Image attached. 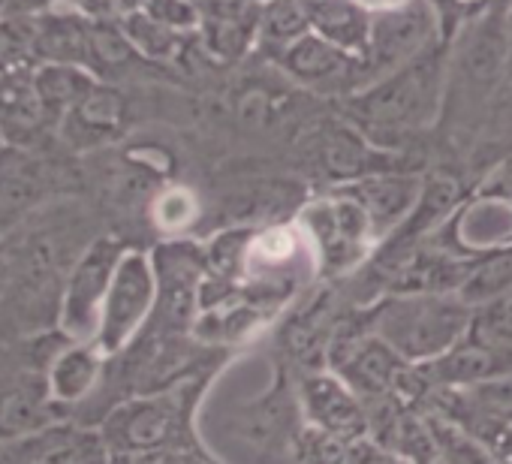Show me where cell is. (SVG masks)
Here are the masks:
<instances>
[{"label": "cell", "mask_w": 512, "mask_h": 464, "mask_svg": "<svg viewBox=\"0 0 512 464\" xmlns=\"http://www.w3.org/2000/svg\"><path fill=\"white\" fill-rule=\"evenodd\" d=\"M341 190L365 208L371 229H374V239H383V236H392L407 220V214L416 208L422 181L404 172H374V175L347 181Z\"/></svg>", "instance_id": "obj_17"}, {"label": "cell", "mask_w": 512, "mask_h": 464, "mask_svg": "<svg viewBox=\"0 0 512 464\" xmlns=\"http://www.w3.org/2000/svg\"><path fill=\"white\" fill-rule=\"evenodd\" d=\"M509 79V19L500 7L485 10L467 25L446 64L440 118L452 127L488 115Z\"/></svg>", "instance_id": "obj_4"}, {"label": "cell", "mask_w": 512, "mask_h": 464, "mask_svg": "<svg viewBox=\"0 0 512 464\" xmlns=\"http://www.w3.org/2000/svg\"><path fill=\"white\" fill-rule=\"evenodd\" d=\"M55 425H46V428L28 431V434H16V437H4L0 440V464H37L55 437Z\"/></svg>", "instance_id": "obj_24"}, {"label": "cell", "mask_w": 512, "mask_h": 464, "mask_svg": "<svg viewBox=\"0 0 512 464\" xmlns=\"http://www.w3.org/2000/svg\"><path fill=\"white\" fill-rule=\"evenodd\" d=\"M299 4L314 37L365 58L374 13L365 10L359 0H299Z\"/></svg>", "instance_id": "obj_18"}, {"label": "cell", "mask_w": 512, "mask_h": 464, "mask_svg": "<svg viewBox=\"0 0 512 464\" xmlns=\"http://www.w3.org/2000/svg\"><path fill=\"white\" fill-rule=\"evenodd\" d=\"M103 232L100 214L85 196H64L0 239V338L61 332L67 275Z\"/></svg>", "instance_id": "obj_1"}, {"label": "cell", "mask_w": 512, "mask_h": 464, "mask_svg": "<svg viewBox=\"0 0 512 464\" xmlns=\"http://www.w3.org/2000/svg\"><path fill=\"white\" fill-rule=\"evenodd\" d=\"M37 464H112V449L100 428L64 419Z\"/></svg>", "instance_id": "obj_20"}, {"label": "cell", "mask_w": 512, "mask_h": 464, "mask_svg": "<svg viewBox=\"0 0 512 464\" xmlns=\"http://www.w3.org/2000/svg\"><path fill=\"white\" fill-rule=\"evenodd\" d=\"M305 34L311 31L299 0H269V7L260 19V46L272 52L275 61Z\"/></svg>", "instance_id": "obj_21"}, {"label": "cell", "mask_w": 512, "mask_h": 464, "mask_svg": "<svg viewBox=\"0 0 512 464\" xmlns=\"http://www.w3.org/2000/svg\"><path fill=\"white\" fill-rule=\"evenodd\" d=\"M440 40V7L434 0H407L392 10H380L371 19V37L365 49L368 85L410 64Z\"/></svg>", "instance_id": "obj_10"}, {"label": "cell", "mask_w": 512, "mask_h": 464, "mask_svg": "<svg viewBox=\"0 0 512 464\" xmlns=\"http://www.w3.org/2000/svg\"><path fill=\"white\" fill-rule=\"evenodd\" d=\"M82 193V157L70 154L61 142L46 148L0 145V239L49 202Z\"/></svg>", "instance_id": "obj_5"}, {"label": "cell", "mask_w": 512, "mask_h": 464, "mask_svg": "<svg viewBox=\"0 0 512 464\" xmlns=\"http://www.w3.org/2000/svg\"><path fill=\"white\" fill-rule=\"evenodd\" d=\"M202 380H181L169 389L127 398L97 425L112 455H142L160 449L193 446V407Z\"/></svg>", "instance_id": "obj_7"}, {"label": "cell", "mask_w": 512, "mask_h": 464, "mask_svg": "<svg viewBox=\"0 0 512 464\" xmlns=\"http://www.w3.org/2000/svg\"><path fill=\"white\" fill-rule=\"evenodd\" d=\"M449 52L443 43L431 46L410 64L377 79L365 91L347 100L353 124L380 145H398L407 136L422 133L443 112Z\"/></svg>", "instance_id": "obj_2"}, {"label": "cell", "mask_w": 512, "mask_h": 464, "mask_svg": "<svg viewBox=\"0 0 512 464\" xmlns=\"http://www.w3.org/2000/svg\"><path fill=\"white\" fill-rule=\"evenodd\" d=\"M130 248L133 245L118 239L115 232H103V236H97L73 263L67 284H64L61 320H58V329L70 341H94L109 287Z\"/></svg>", "instance_id": "obj_8"}, {"label": "cell", "mask_w": 512, "mask_h": 464, "mask_svg": "<svg viewBox=\"0 0 512 464\" xmlns=\"http://www.w3.org/2000/svg\"><path fill=\"white\" fill-rule=\"evenodd\" d=\"M278 64L302 85L329 91V94H359L368 88V67L362 55H350L314 34H305L299 43H293Z\"/></svg>", "instance_id": "obj_13"}, {"label": "cell", "mask_w": 512, "mask_h": 464, "mask_svg": "<svg viewBox=\"0 0 512 464\" xmlns=\"http://www.w3.org/2000/svg\"><path fill=\"white\" fill-rule=\"evenodd\" d=\"M70 338L49 332L37 338H0V440L64 422L49 398V365Z\"/></svg>", "instance_id": "obj_6"}, {"label": "cell", "mask_w": 512, "mask_h": 464, "mask_svg": "<svg viewBox=\"0 0 512 464\" xmlns=\"http://www.w3.org/2000/svg\"><path fill=\"white\" fill-rule=\"evenodd\" d=\"M359 4L371 13H380V10H392L398 4H407V0H359Z\"/></svg>", "instance_id": "obj_26"}, {"label": "cell", "mask_w": 512, "mask_h": 464, "mask_svg": "<svg viewBox=\"0 0 512 464\" xmlns=\"http://www.w3.org/2000/svg\"><path fill=\"white\" fill-rule=\"evenodd\" d=\"M127 115H130L127 97L115 85L97 82V88L64 118L58 130V142L76 157L100 154L103 148L121 139L127 127Z\"/></svg>", "instance_id": "obj_14"}, {"label": "cell", "mask_w": 512, "mask_h": 464, "mask_svg": "<svg viewBox=\"0 0 512 464\" xmlns=\"http://www.w3.org/2000/svg\"><path fill=\"white\" fill-rule=\"evenodd\" d=\"M506 19H509V76H512V4L506 10Z\"/></svg>", "instance_id": "obj_27"}, {"label": "cell", "mask_w": 512, "mask_h": 464, "mask_svg": "<svg viewBox=\"0 0 512 464\" xmlns=\"http://www.w3.org/2000/svg\"><path fill=\"white\" fill-rule=\"evenodd\" d=\"M109 356L94 341H67L49 365V398L61 419H73L100 389Z\"/></svg>", "instance_id": "obj_16"}, {"label": "cell", "mask_w": 512, "mask_h": 464, "mask_svg": "<svg viewBox=\"0 0 512 464\" xmlns=\"http://www.w3.org/2000/svg\"><path fill=\"white\" fill-rule=\"evenodd\" d=\"M97 76L76 64H37L34 85L49 121L61 130L64 118L97 88Z\"/></svg>", "instance_id": "obj_19"}, {"label": "cell", "mask_w": 512, "mask_h": 464, "mask_svg": "<svg viewBox=\"0 0 512 464\" xmlns=\"http://www.w3.org/2000/svg\"><path fill=\"white\" fill-rule=\"evenodd\" d=\"M154 308H157V272L151 254L130 248L109 287L94 344L109 359L124 353L151 323Z\"/></svg>", "instance_id": "obj_9"}, {"label": "cell", "mask_w": 512, "mask_h": 464, "mask_svg": "<svg viewBox=\"0 0 512 464\" xmlns=\"http://www.w3.org/2000/svg\"><path fill=\"white\" fill-rule=\"evenodd\" d=\"M302 407L314 431L341 437V440H362L371 431L365 401L338 377V374H308L302 380Z\"/></svg>", "instance_id": "obj_15"}, {"label": "cell", "mask_w": 512, "mask_h": 464, "mask_svg": "<svg viewBox=\"0 0 512 464\" xmlns=\"http://www.w3.org/2000/svg\"><path fill=\"white\" fill-rule=\"evenodd\" d=\"M302 226L314 245L317 260L329 272H350L362 263L368 245L377 242L365 208L341 187L311 202L302 211Z\"/></svg>", "instance_id": "obj_11"}, {"label": "cell", "mask_w": 512, "mask_h": 464, "mask_svg": "<svg viewBox=\"0 0 512 464\" xmlns=\"http://www.w3.org/2000/svg\"><path fill=\"white\" fill-rule=\"evenodd\" d=\"M145 13L166 28H187L193 22V10L187 0H148Z\"/></svg>", "instance_id": "obj_25"}, {"label": "cell", "mask_w": 512, "mask_h": 464, "mask_svg": "<svg viewBox=\"0 0 512 464\" xmlns=\"http://www.w3.org/2000/svg\"><path fill=\"white\" fill-rule=\"evenodd\" d=\"M58 142V127L49 121L37 85L34 64L0 70V145L46 148Z\"/></svg>", "instance_id": "obj_12"}, {"label": "cell", "mask_w": 512, "mask_h": 464, "mask_svg": "<svg viewBox=\"0 0 512 464\" xmlns=\"http://www.w3.org/2000/svg\"><path fill=\"white\" fill-rule=\"evenodd\" d=\"M473 335L491 344H512V287L494 302L476 308Z\"/></svg>", "instance_id": "obj_23"}, {"label": "cell", "mask_w": 512, "mask_h": 464, "mask_svg": "<svg viewBox=\"0 0 512 464\" xmlns=\"http://www.w3.org/2000/svg\"><path fill=\"white\" fill-rule=\"evenodd\" d=\"M509 287H512V251H500L473 266V272L458 296L467 305L482 308V305L494 302L497 296H503Z\"/></svg>", "instance_id": "obj_22"}, {"label": "cell", "mask_w": 512, "mask_h": 464, "mask_svg": "<svg viewBox=\"0 0 512 464\" xmlns=\"http://www.w3.org/2000/svg\"><path fill=\"white\" fill-rule=\"evenodd\" d=\"M476 308L458 293H389L365 314V329L407 365H428L473 332Z\"/></svg>", "instance_id": "obj_3"}]
</instances>
